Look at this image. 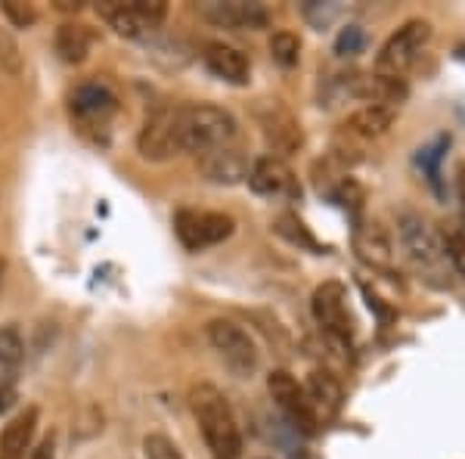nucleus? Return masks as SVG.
<instances>
[{
	"label": "nucleus",
	"instance_id": "1",
	"mask_svg": "<svg viewBox=\"0 0 465 459\" xmlns=\"http://www.w3.org/2000/svg\"><path fill=\"white\" fill-rule=\"evenodd\" d=\"M190 406L212 456L242 459V432H239V423L223 391H217L214 385H196L190 391Z\"/></svg>",
	"mask_w": 465,
	"mask_h": 459
},
{
	"label": "nucleus",
	"instance_id": "2",
	"mask_svg": "<svg viewBox=\"0 0 465 459\" xmlns=\"http://www.w3.org/2000/svg\"><path fill=\"white\" fill-rule=\"evenodd\" d=\"M397 236H401V248L416 274H422L434 285H450V270H453V264L447 258L444 236H438L422 215L403 212L397 217Z\"/></svg>",
	"mask_w": 465,
	"mask_h": 459
},
{
	"label": "nucleus",
	"instance_id": "3",
	"mask_svg": "<svg viewBox=\"0 0 465 459\" xmlns=\"http://www.w3.org/2000/svg\"><path fill=\"white\" fill-rule=\"evenodd\" d=\"M177 127H180V149L183 153H208L217 146L236 143L239 125L227 109L212 106V103H193V106H177Z\"/></svg>",
	"mask_w": 465,
	"mask_h": 459
},
{
	"label": "nucleus",
	"instance_id": "4",
	"mask_svg": "<svg viewBox=\"0 0 465 459\" xmlns=\"http://www.w3.org/2000/svg\"><path fill=\"white\" fill-rule=\"evenodd\" d=\"M431 44V22L429 19H407L397 32L381 44L376 56V75L385 78H403L419 63L425 47Z\"/></svg>",
	"mask_w": 465,
	"mask_h": 459
},
{
	"label": "nucleus",
	"instance_id": "5",
	"mask_svg": "<svg viewBox=\"0 0 465 459\" xmlns=\"http://www.w3.org/2000/svg\"><path fill=\"white\" fill-rule=\"evenodd\" d=\"M208 344L214 348L217 357L223 360V366L236 375V379H252L258 373V344L252 342V335L242 326L230 320H212L205 329Z\"/></svg>",
	"mask_w": 465,
	"mask_h": 459
},
{
	"label": "nucleus",
	"instance_id": "6",
	"mask_svg": "<svg viewBox=\"0 0 465 459\" xmlns=\"http://www.w3.org/2000/svg\"><path fill=\"white\" fill-rule=\"evenodd\" d=\"M96 13H100L122 37H143L164 22L168 4H164V0H127V4L109 0V4L96 6Z\"/></svg>",
	"mask_w": 465,
	"mask_h": 459
},
{
	"label": "nucleus",
	"instance_id": "7",
	"mask_svg": "<svg viewBox=\"0 0 465 459\" xmlns=\"http://www.w3.org/2000/svg\"><path fill=\"white\" fill-rule=\"evenodd\" d=\"M267 391L273 397V404L280 406V413L289 419L292 425L298 428L302 434H313L320 425L317 413H313V404L307 397V391L302 382L295 379L289 370H276L267 375Z\"/></svg>",
	"mask_w": 465,
	"mask_h": 459
},
{
	"label": "nucleus",
	"instance_id": "8",
	"mask_svg": "<svg viewBox=\"0 0 465 459\" xmlns=\"http://www.w3.org/2000/svg\"><path fill=\"white\" fill-rule=\"evenodd\" d=\"M311 311H313V320L320 323V329L332 338V342H339V344L351 342L354 326H351V311H348V289H344L341 283L329 280L317 285V292H313V298H311Z\"/></svg>",
	"mask_w": 465,
	"mask_h": 459
},
{
	"label": "nucleus",
	"instance_id": "9",
	"mask_svg": "<svg viewBox=\"0 0 465 459\" xmlns=\"http://www.w3.org/2000/svg\"><path fill=\"white\" fill-rule=\"evenodd\" d=\"M174 227L180 243L190 252H202V248L230 239L232 230H236V221L223 212H193V208H183L174 217Z\"/></svg>",
	"mask_w": 465,
	"mask_h": 459
},
{
	"label": "nucleus",
	"instance_id": "10",
	"mask_svg": "<svg viewBox=\"0 0 465 459\" xmlns=\"http://www.w3.org/2000/svg\"><path fill=\"white\" fill-rule=\"evenodd\" d=\"M137 149L149 162H168L183 153V149H180L177 106L159 109L155 115L146 118L143 131H140V137H137Z\"/></svg>",
	"mask_w": 465,
	"mask_h": 459
},
{
	"label": "nucleus",
	"instance_id": "11",
	"mask_svg": "<svg viewBox=\"0 0 465 459\" xmlns=\"http://www.w3.org/2000/svg\"><path fill=\"white\" fill-rule=\"evenodd\" d=\"M202 19H208L217 28H230V32H258L270 25V13L264 4H245V0H212V4L199 6Z\"/></svg>",
	"mask_w": 465,
	"mask_h": 459
},
{
	"label": "nucleus",
	"instance_id": "12",
	"mask_svg": "<svg viewBox=\"0 0 465 459\" xmlns=\"http://www.w3.org/2000/svg\"><path fill=\"white\" fill-rule=\"evenodd\" d=\"M258 122H261V131H264L267 146L273 149L276 159L302 149V143H304L302 125H298L295 118H292V112L282 109L276 100H267L264 106L258 109Z\"/></svg>",
	"mask_w": 465,
	"mask_h": 459
},
{
	"label": "nucleus",
	"instance_id": "13",
	"mask_svg": "<svg viewBox=\"0 0 465 459\" xmlns=\"http://www.w3.org/2000/svg\"><path fill=\"white\" fill-rule=\"evenodd\" d=\"M249 186L252 193L264 195V199H295L302 193L298 177L292 175V168L276 155H261L252 162L249 171Z\"/></svg>",
	"mask_w": 465,
	"mask_h": 459
},
{
	"label": "nucleus",
	"instance_id": "14",
	"mask_svg": "<svg viewBox=\"0 0 465 459\" xmlns=\"http://www.w3.org/2000/svg\"><path fill=\"white\" fill-rule=\"evenodd\" d=\"M196 162H199V171L205 175V180L221 184V186L242 184V180H249V171H252V159L236 146V143L208 149V153L196 155Z\"/></svg>",
	"mask_w": 465,
	"mask_h": 459
},
{
	"label": "nucleus",
	"instance_id": "15",
	"mask_svg": "<svg viewBox=\"0 0 465 459\" xmlns=\"http://www.w3.org/2000/svg\"><path fill=\"white\" fill-rule=\"evenodd\" d=\"M202 63H205V69L214 78L227 81V85H249L252 63L239 47H230L223 41H212L205 47V54H202Z\"/></svg>",
	"mask_w": 465,
	"mask_h": 459
},
{
	"label": "nucleus",
	"instance_id": "16",
	"mask_svg": "<svg viewBox=\"0 0 465 459\" xmlns=\"http://www.w3.org/2000/svg\"><path fill=\"white\" fill-rule=\"evenodd\" d=\"M118 112V100L103 85H81L72 94V115L81 125H106Z\"/></svg>",
	"mask_w": 465,
	"mask_h": 459
},
{
	"label": "nucleus",
	"instance_id": "17",
	"mask_svg": "<svg viewBox=\"0 0 465 459\" xmlns=\"http://www.w3.org/2000/svg\"><path fill=\"white\" fill-rule=\"evenodd\" d=\"M397 118V109H388V106H363L357 109L354 115H348V122L341 125V134L351 140H376L381 134L391 131Z\"/></svg>",
	"mask_w": 465,
	"mask_h": 459
},
{
	"label": "nucleus",
	"instance_id": "18",
	"mask_svg": "<svg viewBox=\"0 0 465 459\" xmlns=\"http://www.w3.org/2000/svg\"><path fill=\"white\" fill-rule=\"evenodd\" d=\"M37 428V406H25L19 416H13L0 432V459H25Z\"/></svg>",
	"mask_w": 465,
	"mask_h": 459
},
{
	"label": "nucleus",
	"instance_id": "19",
	"mask_svg": "<svg viewBox=\"0 0 465 459\" xmlns=\"http://www.w3.org/2000/svg\"><path fill=\"white\" fill-rule=\"evenodd\" d=\"M307 397H311V404H313V413H317V419H329V416H335L339 413V406H341V382L335 379L332 373H326V370H313L311 375H307Z\"/></svg>",
	"mask_w": 465,
	"mask_h": 459
},
{
	"label": "nucleus",
	"instance_id": "20",
	"mask_svg": "<svg viewBox=\"0 0 465 459\" xmlns=\"http://www.w3.org/2000/svg\"><path fill=\"white\" fill-rule=\"evenodd\" d=\"M25 360V342L16 326H0V388L16 385V375Z\"/></svg>",
	"mask_w": 465,
	"mask_h": 459
},
{
	"label": "nucleus",
	"instance_id": "21",
	"mask_svg": "<svg viewBox=\"0 0 465 459\" xmlns=\"http://www.w3.org/2000/svg\"><path fill=\"white\" fill-rule=\"evenodd\" d=\"M90 32L84 25H63L56 32V54L65 59V63H72V65H78V63H84L87 54H90Z\"/></svg>",
	"mask_w": 465,
	"mask_h": 459
},
{
	"label": "nucleus",
	"instance_id": "22",
	"mask_svg": "<svg viewBox=\"0 0 465 459\" xmlns=\"http://www.w3.org/2000/svg\"><path fill=\"white\" fill-rule=\"evenodd\" d=\"M357 252L366 264H372L379 270H391V245H388V239L381 236L379 230H366V233L360 230L357 233Z\"/></svg>",
	"mask_w": 465,
	"mask_h": 459
},
{
	"label": "nucleus",
	"instance_id": "23",
	"mask_svg": "<svg viewBox=\"0 0 465 459\" xmlns=\"http://www.w3.org/2000/svg\"><path fill=\"white\" fill-rule=\"evenodd\" d=\"M270 56H273V63H280L282 69L298 65V59H302V41H298V35L276 32L270 37Z\"/></svg>",
	"mask_w": 465,
	"mask_h": 459
},
{
	"label": "nucleus",
	"instance_id": "24",
	"mask_svg": "<svg viewBox=\"0 0 465 459\" xmlns=\"http://www.w3.org/2000/svg\"><path fill=\"white\" fill-rule=\"evenodd\" d=\"M276 233H280V236H286L289 243L302 245V248H311V252H317V254L322 252L320 243L311 236V233H307V227H304L302 221H298L295 215H282L280 221H276Z\"/></svg>",
	"mask_w": 465,
	"mask_h": 459
},
{
	"label": "nucleus",
	"instance_id": "25",
	"mask_svg": "<svg viewBox=\"0 0 465 459\" xmlns=\"http://www.w3.org/2000/svg\"><path fill=\"white\" fill-rule=\"evenodd\" d=\"M363 47H366V35L360 25L341 28V35L335 37V54L339 56H357V54H363Z\"/></svg>",
	"mask_w": 465,
	"mask_h": 459
},
{
	"label": "nucleus",
	"instance_id": "26",
	"mask_svg": "<svg viewBox=\"0 0 465 459\" xmlns=\"http://www.w3.org/2000/svg\"><path fill=\"white\" fill-rule=\"evenodd\" d=\"M143 456L146 459H183V454L177 450V444L171 438H164V434H146Z\"/></svg>",
	"mask_w": 465,
	"mask_h": 459
},
{
	"label": "nucleus",
	"instance_id": "27",
	"mask_svg": "<svg viewBox=\"0 0 465 459\" xmlns=\"http://www.w3.org/2000/svg\"><path fill=\"white\" fill-rule=\"evenodd\" d=\"M341 13V6L339 4H317V0H311V4H304V16L311 25H317V28H326L329 22H332L335 16Z\"/></svg>",
	"mask_w": 465,
	"mask_h": 459
},
{
	"label": "nucleus",
	"instance_id": "28",
	"mask_svg": "<svg viewBox=\"0 0 465 459\" xmlns=\"http://www.w3.org/2000/svg\"><path fill=\"white\" fill-rule=\"evenodd\" d=\"M0 10H4V16L10 19L16 28H28V25H35V22H37V13L28 4H19V0H6Z\"/></svg>",
	"mask_w": 465,
	"mask_h": 459
},
{
	"label": "nucleus",
	"instance_id": "29",
	"mask_svg": "<svg viewBox=\"0 0 465 459\" xmlns=\"http://www.w3.org/2000/svg\"><path fill=\"white\" fill-rule=\"evenodd\" d=\"M444 245H447V258L450 264H453L456 274L465 280V236H460V233H447L444 236Z\"/></svg>",
	"mask_w": 465,
	"mask_h": 459
},
{
	"label": "nucleus",
	"instance_id": "30",
	"mask_svg": "<svg viewBox=\"0 0 465 459\" xmlns=\"http://www.w3.org/2000/svg\"><path fill=\"white\" fill-rule=\"evenodd\" d=\"M32 459H56V441H54V434L37 444V447L32 450Z\"/></svg>",
	"mask_w": 465,
	"mask_h": 459
},
{
	"label": "nucleus",
	"instance_id": "31",
	"mask_svg": "<svg viewBox=\"0 0 465 459\" xmlns=\"http://www.w3.org/2000/svg\"><path fill=\"white\" fill-rule=\"evenodd\" d=\"M13 404H16V385H6V388H0V413H6Z\"/></svg>",
	"mask_w": 465,
	"mask_h": 459
},
{
	"label": "nucleus",
	"instance_id": "32",
	"mask_svg": "<svg viewBox=\"0 0 465 459\" xmlns=\"http://www.w3.org/2000/svg\"><path fill=\"white\" fill-rule=\"evenodd\" d=\"M0 274H4V261H0Z\"/></svg>",
	"mask_w": 465,
	"mask_h": 459
}]
</instances>
